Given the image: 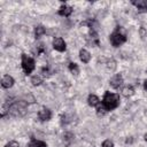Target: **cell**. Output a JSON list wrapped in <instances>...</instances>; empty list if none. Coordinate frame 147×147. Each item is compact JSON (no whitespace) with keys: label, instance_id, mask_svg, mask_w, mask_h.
Segmentation results:
<instances>
[{"label":"cell","instance_id":"1","mask_svg":"<svg viewBox=\"0 0 147 147\" xmlns=\"http://www.w3.org/2000/svg\"><path fill=\"white\" fill-rule=\"evenodd\" d=\"M26 108H28V105L25 101H23V100L15 101L8 107V114H10L14 117H21V116L25 115Z\"/></svg>","mask_w":147,"mask_h":147},{"label":"cell","instance_id":"2","mask_svg":"<svg viewBox=\"0 0 147 147\" xmlns=\"http://www.w3.org/2000/svg\"><path fill=\"white\" fill-rule=\"evenodd\" d=\"M102 105L106 107L107 110H113L118 107L119 105V95L116 93L106 92L102 99Z\"/></svg>","mask_w":147,"mask_h":147},{"label":"cell","instance_id":"3","mask_svg":"<svg viewBox=\"0 0 147 147\" xmlns=\"http://www.w3.org/2000/svg\"><path fill=\"white\" fill-rule=\"evenodd\" d=\"M109 40H110V44L114 47H118L122 44H124L126 41V34H125L124 29L122 26H117L116 30L110 34Z\"/></svg>","mask_w":147,"mask_h":147},{"label":"cell","instance_id":"4","mask_svg":"<svg viewBox=\"0 0 147 147\" xmlns=\"http://www.w3.org/2000/svg\"><path fill=\"white\" fill-rule=\"evenodd\" d=\"M21 57H22V69H23V71H24V74L25 75H30L32 71H33V69H34V60L31 57V56H29V55H26L25 53H23L22 55H21Z\"/></svg>","mask_w":147,"mask_h":147},{"label":"cell","instance_id":"5","mask_svg":"<svg viewBox=\"0 0 147 147\" xmlns=\"http://www.w3.org/2000/svg\"><path fill=\"white\" fill-rule=\"evenodd\" d=\"M53 48L57 52H64L67 48V44L61 37H56L53 39Z\"/></svg>","mask_w":147,"mask_h":147},{"label":"cell","instance_id":"6","mask_svg":"<svg viewBox=\"0 0 147 147\" xmlns=\"http://www.w3.org/2000/svg\"><path fill=\"white\" fill-rule=\"evenodd\" d=\"M38 118L42 122L45 121H49L52 118V111L48 108H41L38 113Z\"/></svg>","mask_w":147,"mask_h":147},{"label":"cell","instance_id":"7","mask_svg":"<svg viewBox=\"0 0 147 147\" xmlns=\"http://www.w3.org/2000/svg\"><path fill=\"white\" fill-rule=\"evenodd\" d=\"M109 84H110V86L113 88H118L123 84V77H122V75L117 74V75L113 76V78L109 80Z\"/></svg>","mask_w":147,"mask_h":147},{"label":"cell","instance_id":"8","mask_svg":"<svg viewBox=\"0 0 147 147\" xmlns=\"http://www.w3.org/2000/svg\"><path fill=\"white\" fill-rule=\"evenodd\" d=\"M87 42L92 46H99V38H98V33L96 31H90V33L86 37Z\"/></svg>","mask_w":147,"mask_h":147},{"label":"cell","instance_id":"9","mask_svg":"<svg viewBox=\"0 0 147 147\" xmlns=\"http://www.w3.org/2000/svg\"><path fill=\"white\" fill-rule=\"evenodd\" d=\"M14 83H15L14 78L11 76H9V75H5L2 77V79H1V86L3 88H10L14 85Z\"/></svg>","mask_w":147,"mask_h":147},{"label":"cell","instance_id":"10","mask_svg":"<svg viewBox=\"0 0 147 147\" xmlns=\"http://www.w3.org/2000/svg\"><path fill=\"white\" fill-rule=\"evenodd\" d=\"M71 13H72V8L69 7V6H67L65 3H62L61 7H60V9H59V11H57V14L60 16H64V17L70 16Z\"/></svg>","mask_w":147,"mask_h":147},{"label":"cell","instance_id":"11","mask_svg":"<svg viewBox=\"0 0 147 147\" xmlns=\"http://www.w3.org/2000/svg\"><path fill=\"white\" fill-rule=\"evenodd\" d=\"M131 3L141 11L147 10V0H132Z\"/></svg>","mask_w":147,"mask_h":147},{"label":"cell","instance_id":"12","mask_svg":"<svg viewBox=\"0 0 147 147\" xmlns=\"http://www.w3.org/2000/svg\"><path fill=\"white\" fill-rule=\"evenodd\" d=\"M79 59L83 63H88L90 60H91V54L86 49H80L79 51Z\"/></svg>","mask_w":147,"mask_h":147},{"label":"cell","instance_id":"13","mask_svg":"<svg viewBox=\"0 0 147 147\" xmlns=\"http://www.w3.org/2000/svg\"><path fill=\"white\" fill-rule=\"evenodd\" d=\"M80 25H82V26H83V25H87V26L90 28V31H96V28H98V23H96V21H94V20H86V21L82 22Z\"/></svg>","mask_w":147,"mask_h":147},{"label":"cell","instance_id":"14","mask_svg":"<svg viewBox=\"0 0 147 147\" xmlns=\"http://www.w3.org/2000/svg\"><path fill=\"white\" fill-rule=\"evenodd\" d=\"M87 103L91 106V107H96L99 103H100V100L96 95L94 94H90L88 98H87Z\"/></svg>","mask_w":147,"mask_h":147},{"label":"cell","instance_id":"15","mask_svg":"<svg viewBox=\"0 0 147 147\" xmlns=\"http://www.w3.org/2000/svg\"><path fill=\"white\" fill-rule=\"evenodd\" d=\"M122 94H123L125 98H130V96H132V95L134 94V88H133L131 85H127V86L123 87Z\"/></svg>","mask_w":147,"mask_h":147},{"label":"cell","instance_id":"16","mask_svg":"<svg viewBox=\"0 0 147 147\" xmlns=\"http://www.w3.org/2000/svg\"><path fill=\"white\" fill-rule=\"evenodd\" d=\"M46 33V29L42 26V25H37L36 28H34V37L38 39V38H40L41 36H44Z\"/></svg>","mask_w":147,"mask_h":147},{"label":"cell","instance_id":"17","mask_svg":"<svg viewBox=\"0 0 147 147\" xmlns=\"http://www.w3.org/2000/svg\"><path fill=\"white\" fill-rule=\"evenodd\" d=\"M29 147H47L46 142L41 141V140H36V139H31Z\"/></svg>","mask_w":147,"mask_h":147},{"label":"cell","instance_id":"18","mask_svg":"<svg viewBox=\"0 0 147 147\" xmlns=\"http://www.w3.org/2000/svg\"><path fill=\"white\" fill-rule=\"evenodd\" d=\"M69 71H70L72 75L77 76V75L79 74V68H78V64H77V63H74V62L69 63Z\"/></svg>","mask_w":147,"mask_h":147},{"label":"cell","instance_id":"19","mask_svg":"<svg viewBox=\"0 0 147 147\" xmlns=\"http://www.w3.org/2000/svg\"><path fill=\"white\" fill-rule=\"evenodd\" d=\"M33 52H34L37 55H40V54H42V53H45V52H46V48H45L44 44H41V42H40V44L36 45V47H34Z\"/></svg>","mask_w":147,"mask_h":147},{"label":"cell","instance_id":"20","mask_svg":"<svg viewBox=\"0 0 147 147\" xmlns=\"http://www.w3.org/2000/svg\"><path fill=\"white\" fill-rule=\"evenodd\" d=\"M107 111H108V110H107L106 107L102 105V102H100V103L96 106V114H98L99 116H103Z\"/></svg>","mask_w":147,"mask_h":147},{"label":"cell","instance_id":"21","mask_svg":"<svg viewBox=\"0 0 147 147\" xmlns=\"http://www.w3.org/2000/svg\"><path fill=\"white\" fill-rule=\"evenodd\" d=\"M31 83H32V85H34V86H38V85H40L41 83H42V78L40 77V76H33L32 78H31Z\"/></svg>","mask_w":147,"mask_h":147},{"label":"cell","instance_id":"22","mask_svg":"<svg viewBox=\"0 0 147 147\" xmlns=\"http://www.w3.org/2000/svg\"><path fill=\"white\" fill-rule=\"evenodd\" d=\"M107 67H108V69H109L110 71H114V70L116 69V62H115V60L110 59V60L108 61V63H107Z\"/></svg>","mask_w":147,"mask_h":147},{"label":"cell","instance_id":"23","mask_svg":"<svg viewBox=\"0 0 147 147\" xmlns=\"http://www.w3.org/2000/svg\"><path fill=\"white\" fill-rule=\"evenodd\" d=\"M101 147H114V142H113L111 140H109V139H107V140H105V141L102 142V145H101Z\"/></svg>","mask_w":147,"mask_h":147},{"label":"cell","instance_id":"24","mask_svg":"<svg viewBox=\"0 0 147 147\" xmlns=\"http://www.w3.org/2000/svg\"><path fill=\"white\" fill-rule=\"evenodd\" d=\"M5 147H20V146H18V142L17 141H14L13 140V141H9Z\"/></svg>","mask_w":147,"mask_h":147},{"label":"cell","instance_id":"25","mask_svg":"<svg viewBox=\"0 0 147 147\" xmlns=\"http://www.w3.org/2000/svg\"><path fill=\"white\" fill-rule=\"evenodd\" d=\"M140 36H141V38H145V29L144 28H140Z\"/></svg>","mask_w":147,"mask_h":147},{"label":"cell","instance_id":"26","mask_svg":"<svg viewBox=\"0 0 147 147\" xmlns=\"http://www.w3.org/2000/svg\"><path fill=\"white\" fill-rule=\"evenodd\" d=\"M144 87H145V90H146V91H147V80H146V82H145V84H144Z\"/></svg>","mask_w":147,"mask_h":147},{"label":"cell","instance_id":"27","mask_svg":"<svg viewBox=\"0 0 147 147\" xmlns=\"http://www.w3.org/2000/svg\"><path fill=\"white\" fill-rule=\"evenodd\" d=\"M144 138H145V140H146V141H147V133H146V134H145V136H144Z\"/></svg>","mask_w":147,"mask_h":147}]
</instances>
